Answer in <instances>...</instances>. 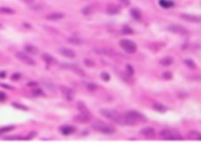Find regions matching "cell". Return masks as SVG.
Masks as SVG:
<instances>
[{
    "instance_id": "34",
    "label": "cell",
    "mask_w": 201,
    "mask_h": 157,
    "mask_svg": "<svg viewBox=\"0 0 201 157\" xmlns=\"http://www.w3.org/2000/svg\"><path fill=\"white\" fill-rule=\"evenodd\" d=\"M12 105L13 107H15L16 108H19V109L21 110H28V108L25 106V105H19V104H17V103H13V104H12Z\"/></svg>"
},
{
    "instance_id": "13",
    "label": "cell",
    "mask_w": 201,
    "mask_h": 157,
    "mask_svg": "<svg viewBox=\"0 0 201 157\" xmlns=\"http://www.w3.org/2000/svg\"><path fill=\"white\" fill-rule=\"evenodd\" d=\"M121 7L119 5H116V4H110L107 7V13L110 15H116L118 14L120 12Z\"/></svg>"
},
{
    "instance_id": "26",
    "label": "cell",
    "mask_w": 201,
    "mask_h": 157,
    "mask_svg": "<svg viewBox=\"0 0 201 157\" xmlns=\"http://www.w3.org/2000/svg\"><path fill=\"white\" fill-rule=\"evenodd\" d=\"M68 42L72 43V44H74V45H79L81 43V39L79 38L73 36V37H70L68 39Z\"/></svg>"
},
{
    "instance_id": "14",
    "label": "cell",
    "mask_w": 201,
    "mask_h": 157,
    "mask_svg": "<svg viewBox=\"0 0 201 157\" xmlns=\"http://www.w3.org/2000/svg\"><path fill=\"white\" fill-rule=\"evenodd\" d=\"M60 131L64 135H70L75 131V128L72 126L65 125L60 128Z\"/></svg>"
},
{
    "instance_id": "17",
    "label": "cell",
    "mask_w": 201,
    "mask_h": 157,
    "mask_svg": "<svg viewBox=\"0 0 201 157\" xmlns=\"http://www.w3.org/2000/svg\"><path fill=\"white\" fill-rule=\"evenodd\" d=\"M188 137L190 140H196V141H201V134L196 131V130H192L188 133Z\"/></svg>"
},
{
    "instance_id": "27",
    "label": "cell",
    "mask_w": 201,
    "mask_h": 157,
    "mask_svg": "<svg viewBox=\"0 0 201 157\" xmlns=\"http://www.w3.org/2000/svg\"><path fill=\"white\" fill-rule=\"evenodd\" d=\"M0 13H4V14H12L14 13V10L10 9V8L8 7H0Z\"/></svg>"
},
{
    "instance_id": "16",
    "label": "cell",
    "mask_w": 201,
    "mask_h": 157,
    "mask_svg": "<svg viewBox=\"0 0 201 157\" xmlns=\"http://www.w3.org/2000/svg\"><path fill=\"white\" fill-rule=\"evenodd\" d=\"M159 4L163 8L167 9L174 6V3L171 0H159Z\"/></svg>"
},
{
    "instance_id": "37",
    "label": "cell",
    "mask_w": 201,
    "mask_h": 157,
    "mask_svg": "<svg viewBox=\"0 0 201 157\" xmlns=\"http://www.w3.org/2000/svg\"><path fill=\"white\" fill-rule=\"evenodd\" d=\"M6 99V94L3 91H0V101H4Z\"/></svg>"
},
{
    "instance_id": "11",
    "label": "cell",
    "mask_w": 201,
    "mask_h": 157,
    "mask_svg": "<svg viewBox=\"0 0 201 157\" xmlns=\"http://www.w3.org/2000/svg\"><path fill=\"white\" fill-rule=\"evenodd\" d=\"M60 90L62 92L64 97L67 101H71L74 99V97H75V94L73 92L72 90H71L70 88L66 87H60Z\"/></svg>"
},
{
    "instance_id": "5",
    "label": "cell",
    "mask_w": 201,
    "mask_h": 157,
    "mask_svg": "<svg viewBox=\"0 0 201 157\" xmlns=\"http://www.w3.org/2000/svg\"><path fill=\"white\" fill-rule=\"evenodd\" d=\"M119 44V46L125 52L128 53V54H134L138 49V46L135 42L130 39H121Z\"/></svg>"
},
{
    "instance_id": "18",
    "label": "cell",
    "mask_w": 201,
    "mask_h": 157,
    "mask_svg": "<svg viewBox=\"0 0 201 157\" xmlns=\"http://www.w3.org/2000/svg\"><path fill=\"white\" fill-rule=\"evenodd\" d=\"M25 50L28 54H30L32 55H36L39 54V49L37 47H35L34 46L32 45H27L25 46Z\"/></svg>"
},
{
    "instance_id": "20",
    "label": "cell",
    "mask_w": 201,
    "mask_h": 157,
    "mask_svg": "<svg viewBox=\"0 0 201 157\" xmlns=\"http://www.w3.org/2000/svg\"><path fill=\"white\" fill-rule=\"evenodd\" d=\"M153 109H155L157 112H165L167 111V108L160 103H154L153 104Z\"/></svg>"
},
{
    "instance_id": "7",
    "label": "cell",
    "mask_w": 201,
    "mask_h": 157,
    "mask_svg": "<svg viewBox=\"0 0 201 157\" xmlns=\"http://www.w3.org/2000/svg\"><path fill=\"white\" fill-rule=\"evenodd\" d=\"M16 58H18V60H20V61H22L23 63L26 64V65H34L35 64V61L33 60L32 58L22 52L17 53V54H16Z\"/></svg>"
},
{
    "instance_id": "15",
    "label": "cell",
    "mask_w": 201,
    "mask_h": 157,
    "mask_svg": "<svg viewBox=\"0 0 201 157\" xmlns=\"http://www.w3.org/2000/svg\"><path fill=\"white\" fill-rule=\"evenodd\" d=\"M64 17H65V14H64L63 13L53 12L51 13H50V14H48V15L46 17V18L47 20H58L62 19Z\"/></svg>"
},
{
    "instance_id": "28",
    "label": "cell",
    "mask_w": 201,
    "mask_h": 157,
    "mask_svg": "<svg viewBox=\"0 0 201 157\" xmlns=\"http://www.w3.org/2000/svg\"><path fill=\"white\" fill-rule=\"evenodd\" d=\"M14 129V127L13 126H6V127H3L0 128V134H4L6 132H9V131H11Z\"/></svg>"
},
{
    "instance_id": "2",
    "label": "cell",
    "mask_w": 201,
    "mask_h": 157,
    "mask_svg": "<svg viewBox=\"0 0 201 157\" xmlns=\"http://www.w3.org/2000/svg\"><path fill=\"white\" fill-rule=\"evenodd\" d=\"M124 116H125L127 125H131V126L139 124V123H145L147 121L145 115L134 110L127 112Z\"/></svg>"
},
{
    "instance_id": "31",
    "label": "cell",
    "mask_w": 201,
    "mask_h": 157,
    "mask_svg": "<svg viewBox=\"0 0 201 157\" xmlns=\"http://www.w3.org/2000/svg\"><path fill=\"white\" fill-rule=\"evenodd\" d=\"M100 78H101V80L105 81V82H108L110 80V75H109V74L108 73H106V72H104V73L100 74Z\"/></svg>"
},
{
    "instance_id": "33",
    "label": "cell",
    "mask_w": 201,
    "mask_h": 157,
    "mask_svg": "<svg viewBox=\"0 0 201 157\" xmlns=\"http://www.w3.org/2000/svg\"><path fill=\"white\" fill-rule=\"evenodd\" d=\"M84 64H85L86 66H87V67H89V68L94 67V66H95V63L93 62V61L88 60V59L84 61Z\"/></svg>"
},
{
    "instance_id": "30",
    "label": "cell",
    "mask_w": 201,
    "mask_h": 157,
    "mask_svg": "<svg viewBox=\"0 0 201 157\" xmlns=\"http://www.w3.org/2000/svg\"><path fill=\"white\" fill-rule=\"evenodd\" d=\"M162 77H163V80H171L172 79V77H173V74L171 72H165V73H163Z\"/></svg>"
},
{
    "instance_id": "35",
    "label": "cell",
    "mask_w": 201,
    "mask_h": 157,
    "mask_svg": "<svg viewBox=\"0 0 201 157\" xmlns=\"http://www.w3.org/2000/svg\"><path fill=\"white\" fill-rule=\"evenodd\" d=\"M122 32H123V34H126V35H130V34H132V33H133V30H132L131 28H130V27H125L123 30H122Z\"/></svg>"
},
{
    "instance_id": "19",
    "label": "cell",
    "mask_w": 201,
    "mask_h": 157,
    "mask_svg": "<svg viewBox=\"0 0 201 157\" xmlns=\"http://www.w3.org/2000/svg\"><path fill=\"white\" fill-rule=\"evenodd\" d=\"M131 14L133 17L134 19L137 20H139L141 18V13L140 10L137 8H133L131 10Z\"/></svg>"
},
{
    "instance_id": "25",
    "label": "cell",
    "mask_w": 201,
    "mask_h": 157,
    "mask_svg": "<svg viewBox=\"0 0 201 157\" xmlns=\"http://www.w3.org/2000/svg\"><path fill=\"white\" fill-rule=\"evenodd\" d=\"M43 59L46 62L47 64H52L53 62H54V58H53V56H51L50 54H44L43 55Z\"/></svg>"
},
{
    "instance_id": "39",
    "label": "cell",
    "mask_w": 201,
    "mask_h": 157,
    "mask_svg": "<svg viewBox=\"0 0 201 157\" xmlns=\"http://www.w3.org/2000/svg\"><path fill=\"white\" fill-rule=\"evenodd\" d=\"M119 2L125 6L130 5V0H119Z\"/></svg>"
},
{
    "instance_id": "42",
    "label": "cell",
    "mask_w": 201,
    "mask_h": 157,
    "mask_svg": "<svg viewBox=\"0 0 201 157\" xmlns=\"http://www.w3.org/2000/svg\"><path fill=\"white\" fill-rule=\"evenodd\" d=\"M24 3H28V4H30V3H32L34 1V0H22Z\"/></svg>"
},
{
    "instance_id": "4",
    "label": "cell",
    "mask_w": 201,
    "mask_h": 157,
    "mask_svg": "<svg viewBox=\"0 0 201 157\" xmlns=\"http://www.w3.org/2000/svg\"><path fill=\"white\" fill-rule=\"evenodd\" d=\"M160 136L162 137V139L167 140V141H181L183 140V137L179 131H177L173 129H165L160 131Z\"/></svg>"
},
{
    "instance_id": "3",
    "label": "cell",
    "mask_w": 201,
    "mask_h": 157,
    "mask_svg": "<svg viewBox=\"0 0 201 157\" xmlns=\"http://www.w3.org/2000/svg\"><path fill=\"white\" fill-rule=\"evenodd\" d=\"M91 127L94 130L103 133L105 134H112L116 131L115 127L111 125L106 123L101 122V121H96L91 124Z\"/></svg>"
},
{
    "instance_id": "6",
    "label": "cell",
    "mask_w": 201,
    "mask_h": 157,
    "mask_svg": "<svg viewBox=\"0 0 201 157\" xmlns=\"http://www.w3.org/2000/svg\"><path fill=\"white\" fill-rule=\"evenodd\" d=\"M170 32L178 35H188V31L186 29V27H182L181 25H170L167 28Z\"/></svg>"
},
{
    "instance_id": "8",
    "label": "cell",
    "mask_w": 201,
    "mask_h": 157,
    "mask_svg": "<svg viewBox=\"0 0 201 157\" xmlns=\"http://www.w3.org/2000/svg\"><path fill=\"white\" fill-rule=\"evenodd\" d=\"M91 112H80V114L76 115L75 117V122L79 123H87L91 121Z\"/></svg>"
},
{
    "instance_id": "23",
    "label": "cell",
    "mask_w": 201,
    "mask_h": 157,
    "mask_svg": "<svg viewBox=\"0 0 201 157\" xmlns=\"http://www.w3.org/2000/svg\"><path fill=\"white\" fill-rule=\"evenodd\" d=\"M184 64L189 68L191 69H195L196 68V63L194 62V61L191 60V59H187V60L184 61Z\"/></svg>"
},
{
    "instance_id": "22",
    "label": "cell",
    "mask_w": 201,
    "mask_h": 157,
    "mask_svg": "<svg viewBox=\"0 0 201 157\" xmlns=\"http://www.w3.org/2000/svg\"><path fill=\"white\" fill-rule=\"evenodd\" d=\"M174 59L171 57H166L160 61V65H163V66H165V67H167V66H170V65L173 63Z\"/></svg>"
},
{
    "instance_id": "24",
    "label": "cell",
    "mask_w": 201,
    "mask_h": 157,
    "mask_svg": "<svg viewBox=\"0 0 201 157\" xmlns=\"http://www.w3.org/2000/svg\"><path fill=\"white\" fill-rule=\"evenodd\" d=\"M77 108H78V110L80 112H90V111L88 110L85 104L82 102V101L78 102V104H77Z\"/></svg>"
},
{
    "instance_id": "40",
    "label": "cell",
    "mask_w": 201,
    "mask_h": 157,
    "mask_svg": "<svg viewBox=\"0 0 201 157\" xmlns=\"http://www.w3.org/2000/svg\"><path fill=\"white\" fill-rule=\"evenodd\" d=\"M20 78V74H18V73H16V74H14V75H12V77H11V79L13 80H19Z\"/></svg>"
},
{
    "instance_id": "36",
    "label": "cell",
    "mask_w": 201,
    "mask_h": 157,
    "mask_svg": "<svg viewBox=\"0 0 201 157\" xmlns=\"http://www.w3.org/2000/svg\"><path fill=\"white\" fill-rule=\"evenodd\" d=\"M127 74H128L129 75H132L134 74V71L133 67H132L131 65H127Z\"/></svg>"
},
{
    "instance_id": "1",
    "label": "cell",
    "mask_w": 201,
    "mask_h": 157,
    "mask_svg": "<svg viewBox=\"0 0 201 157\" xmlns=\"http://www.w3.org/2000/svg\"><path fill=\"white\" fill-rule=\"evenodd\" d=\"M100 114L104 118L108 119L111 121L116 123L117 124L127 125L126 119L124 115H122L118 112L112 109H107V108H102L100 110Z\"/></svg>"
},
{
    "instance_id": "21",
    "label": "cell",
    "mask_w": 201,
    "mask_h": 157,
    "mask_svg": "<svg viewBox=\"0 0 201 157\" xmlns=\"http://www.w3.org/2000/svg\"><path fill=\"white\" fill-rule=\"evenodd\" d=\"M94 12V7L93 6H86L82 10V13L83 15H91Z\"/></svg>"
},
{
    "instance_id": "10",
    "label": "cell",
    "mask_w": 201,
    "mask_h": 157,
    "mask_svg": "<svg viewBox=\"0 0 201 157\" xmlns=\"http://www.w3.org/2000/svg\"><path fill=\"white\" fill-rule=\"evenodd\" d=\"M140 134H141L144 137H145L147 139H153L156 137V132H155V130L153 128H151V127H145V128H143L142 130H141L140 131Z\"/></svg>"
},
{
    "instance_id": "29",
    "label": "cell",
    "mask_w": 201,
    "mask_h": 157,
    "mask_svg": "<svg viewBox=\"0 0 201 157\" xmlns=\"http://www.w3.org/2000/svg\"><path fill=\"white\" fill-rule=\"evenodd\" d=\"M26 138L20 136H16V135H13V136H8V137H5V140H8V141H20V140H25Z\"/></svg>"
},
{
    "instance_id": "12",
    "label": "cell",
    "mask_w": 201,
    "mask_h": 157,
    "mask_svg": "<svg viewBox=\"0 0 201 157\" xmlns=\"http://www.w3.org/2000/svg\"><path fill=\"white\" fill-rule=\"evenodd\" d=\"M59 52H60V54L65 56L66 58H74L75 57V53L72 49H69V48H60L59 50Z\"/></svg>"
},
{
    "instance_id": "41",
    "label": "cell",
    "mask_w": 201,
    "mask_h": 157,
    "mask_svg": "<svg viewBox=\"0 0 201 157\" xmlns=\"http://www.w3.org/2000/svg\"><path fill=\"white\" fill-rule=\"evenodd\" d=\"M5 77H6L5 72H1V73H0V78H5Z\"/></svg>"
},
{
    "instance_id": "32",
    "label": "cell",
    "mask_w": 201,
    "mask_h": 157,
    "mask_svg": "<svg viewBox=\"0 0 201 157\" xmlns=\"http://www.w3.org/2000/svg\"><path fill=\"white\" fill-rule=\"evenodd\" d=\"M86 87H87L88 90H91V91H94V90H97L98 87H97V85L93 83V82H90V83H88L86 85Z\"/></svg>"
},
{
    "instance_id": "38",
    "label": "cell",
    "mask_w": 201,
    "mask_h": 157,
    "mask_svg": "<svg viewBox=\"0 0 201 157\" xmlns=\"http://www.w3.org/2000/svg\"><path fill=\"white\" fill-rule=\"evenodd\" d=\"M33 94L35 96H39V95L43 94V91L40 89H36V90H33Z\"/></svg>"
},
{
    "instance_id": "9",
    "label": "cell",
    "mask_w": 201,
    "mask_h": 157,
    "mask_svg": "<svg viewBox=\"0 0 201 157\" xmlns=\"http://www.w3.org/2000/svg\"><path fill=\"white\" fill-rule=\"evenodd\" d=\"M181 20H186L187 22L190 23H200L201 17L200 16L193 15V14H187V13H182L180 16Z\"/></svg>"
}]
</instances>
